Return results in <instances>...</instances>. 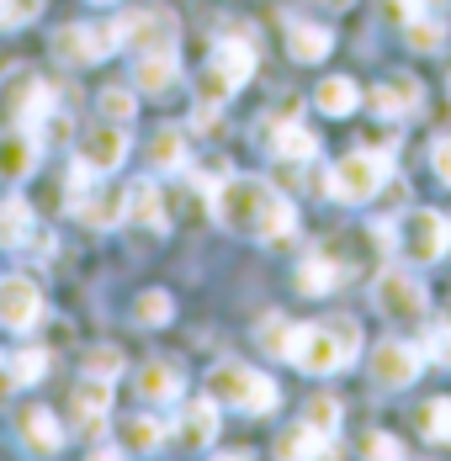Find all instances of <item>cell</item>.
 <instances>
[{
    "mask_svg": "<svg viewBox=\"0 0 451 461\" xmlns=\"http://www.w3.org/2000/svg\"><path fill=\"white\" fill-rule=\"evenodd\" d=\"M329 48H335V32L324 22H287V53L298 64H318Z\"/></svg>",
    "mask_w": 451,
    "mask_h": 461,
    "instance_id": "cell-20",
    "label": "cell"
},
{
    "mask_svg": "<svg viewBox=\"0 0 451 461\" xmlns=\"http://www.w3.org/2000/svg\"><path fill=\"white\" fill-rule=\"evenodd\" d=\"M11 387H16V376H11V361H0V403L11 398Z\"/></svg>",
    "mask_w": 451,
    "mask_h": 461,
    "instance_id": "cell-44",
    "label": "cell"
},
{
    "mask_svg": "<svg viewBox=\"0 0 451 461\" xmlns=\"http://www.w3.org/2000/svg\"><path fill=\"white\" fill-rule=\"evenodd\" d=\"M255 334H261V350H266V356H287V339H292V323L281 319V313H266Z\"/></svg>",
    "mask_w": 451,
    "mask_h": 461,
    "instance_id": "cell-36",
    "label": "cell"
},
{
    "mask_svg": "<svg viewBox=\"0 0 451 461\" xmlns=\"http://www.w3.org/2000/svg\"><path fill=\"white\" fill-rule=\"evenodd\" d=\"M303 424H314V429H324V435H335V429H340V403H335L329 393L308 398V409H303Z\"/></svg>",
    "mask_w": 451,
    "mask_h": 461,
    "instance_id": "cell-37",
    "label": "cell"
},
{
    "mask_svg": "<svg viewBox=\"0 0 451 461\" xmlns=\"http://www.w3.org/2000/svg\"><path fill=\"white\" fill-rule=\"evenodd\" d=\"M38 11H43V0H0V27H27V22H38Z\"/></svg>",
    "mask_w": 451,
    "mask_h": 461,
    "instance_id": "cell-41",
    "label": "cell"
},
{
    "mask_svg": "<svg viewBox=\"0 0 451 461\" xmlns=\"http://www.w3.org/2000/svg\"><path fill=\"white\" fill-rule=\"evenodd\" d=\"M340 286V260L335 255H308L303 266H298V292L303 297H324V292H335Z\"/></svg>",
    "mask_w": 451,
    "mask_h": 461,
    "instance_id": "cell-25",
    "label": "cell"
},
{
    "mask_svg": "<svg viewBox=\"0 0 451 461\" xmlns=\"http://www.w3.org/2000/svg\"><path fill=\"white\" fill-rule=\"evenodd\" d=\"M123 451H133V456H149V451H160V440H165V424L160 419H149V414H138L123 424Z\"/></svg>",
    "mask_w": 451,
    "mask_h": 461,
    "instance_id": "cell-30",
    "label": "cell"
},
{
    "mask_svg": "<svg viewBox=\"0 0 451 461\" xmlns=\"http://www.w3.org/2000/svg\"><path fill=\"white\" fill-rule=\"evenodd\" d=\"M176 75H180L176 53H138V64H133L138 91H149V95H165L176 86Z\"/></svg>",
    "mask_w": 451,
    "mask_h": 461,
    "instance_id": "cell-23",
    "label": "cell"
},
{
    "mask_svg": "<svg viewBox=\"0 0 451 461\" xmlns=\"http://www.w3.org/2000/svg\"><path fill=\"white\" fill-rule=\"evenodd\" d=\"M324 5H329V11H345V5H351V0H324Z\"/></svg>",
    "mask_w": 451,
    "mask_h": 461,
    "instance_id": "cell-45",
    "label": "cell"
},
{
    "mask_svg": "<svg viewBox=\"0 0 451 461\" xmlns=\"http://www.w3.org/2000/svg\"><path fill=\"white\" fill-rule=\"evenodd\" d=\"M399 249H404V260H414V266H430V260H441L451 249V223L441 212L419 207V212H409L404 223H399Z\"/></svg>",
    "mask_w": 451,
    "mask_h": 461,
    "instance_id": "cell-7",
    "label": "cell"
},
{
    "mask_svg": "<svg viewBox=\"0 0 451 461\" xmlns=\"http://www.w3.org/2000/svg\"><path fill=\"white\" fill-rule=\"evenodd\" d=\"M366 456H382V461H393V456H404V446L393 440V435H366V446H361Z\"/></svg>",
    "mask_w": 451,
    "mask_h": 461,
    "instance_id": "cell-43",
    "label": "cell"
},
{
    "mask_svg": "<svg viewBox=\"0 0 451 461\" xmlns=\"http://www.w3.org/2000/svg\"><path fill=\"white\" fill-rule=\"evenodd\" d=\"M123 159H128V133H123V122H106V128H96V133L80 139V165H86L90 176H112Z\"/></svg>",
    "mask_w": 451,
    "mask_h": 461,
    "instance_id": "cell-10",
    "label": "cell"
},
{
    "mask_svg": "<svg viewBox=\"0 0 451 461\" xmlns=\"http://www.w3.org/2000/svg\"><path fill=\"white\" fill-rule=\"evenodd\" d=\"M425 361H436V366H446L451 371V313L430 334H425Z\"/></svg>",
    "mask_w": 451,
    "mask_h": 461,
    "instance_id": "cell-40",
    "label": "cell"
},
{
    "mask_svg": "<svg viewBox=\"0 0 451 461\" xmlns=\"http://www.w3.org/2000/svg\"><path fill=\"white\" fill-rule=\"evenodd\" d=\"M96 106H101V117H106V122H133L138 95L128 91V86H106V91L96 95Z\"/></svg>",
    "mask_w": 451,
    "mask_h": 461,
    "instance_id": "cell-34",
    "label": "cell"
},
{
    "mask_svg": "<svg viewBox=\"0 0 451 461\" xmlns=\"http://www.w3.org/2000/svg\"><path fill=\"white\" fill-rule=\"evenodd\" d=\"M276 451H281V456H335V440H329L324 429H314V424H303V429H292Z\"/></svg>",
    "mask_w": 451,
    "mask_h": 461,
    "instance_id": "cell-31",
    "label": "cell"
},
{
    "mask_svg": "<svg viewBox=\"0 0 451 461\" xmlns=\"http://www.w3.org/2000/svg\"><path fill=\"white\" fill-rule=\"evenodd\" d=\"M361 356V323L351 313H329L314 323H292L287 339V361L303 376H335Z\"/></svg>",
    "mask_w": 451,
    "mask_h": 461,
    "instance_id": "cell-2",
    "label": "cell"
},
{
    "mask_svg": "<svg viewBox=\"0 0 451 461\" xmlns=\"http://www.w3.org/2000/svg\"><path fill=\"white\" fill-rule=\"evenodd\" d=\"M228 95H234V86L218 75V64H207V69L197 75V101H202V106H224Z\"/></svg>",
    "mask_w": 451,
    "mask_h": 461,
    "instance_id": "cell-38",
    "label": "cell"
},
{
    "mask_svg": "<svg viewBox=\"0 0 451 461\" xmlns=\"http://www.w3.org/2000/svg\"><path fill=\"white\" fill-rule=\"evenodd\" d=\"M218 223L234 233H250L261 244H287L298 233V207L292 196H281L276 185H266L261 176H224L218 191L207 196Z\"/></svg>",
    "mask_w": 451,
    "mask_h": 461,
    "instance_id": "cell-1",
    "label": "cell"
},
{
    "mask_svg": "<svg viewBox=\"0 0 451 461\" xmlns=\"http://www.w3.org/2000/svg\"><path fill=\"white\" fill-rule=\"evenodd\" d=\"M138 393L149 403H176L180 393H186V376H180L176 361H143L138 366Z\"/></svg>",
    "mask_w": 451,
    "mask_h": 461,
    "instance_id": "cell-16",
    "label": "cell"
},
{
    "mask_svg": "<svg viewBox=\"0 0 451 461\" xmlns=\"http://www.w3.org/2000/svg\"><path fill=\"white\" fill-rule=\"evenodd\" d=\"M372 382L382 387V393H399V387H414V376L425 371V345H409V339H382L377 350H372Z\"/></svg>",
    "mask_w": 451,
    "mask_h": 461,
    "instance_id": "cell-8",
    "label": "cell"
},
{
    "mask_svg": "<svg viewBox=\"0 0 451 461\" xmlns=\"http://www.w3.org/2000/svg\"><path fill=\"white\" fill-rule=\"evenodd\" d=\"M106 409H112V382H101V376H86V382H80V393L69 398V424H75L80 435H101V424H106Z\"/></svg>",
    "mask_w": 451,
    "mask_h": 461,
    "instance_id": "cell-13",
    "label": "cell"
},
{
    "mask_svg": "<svg viewBox=\"0 0 451 461\" xmlns=\"http://www.w3.org/2000/svg\"><path fill=\"white\" fill-rule=\"evenodd\" d=\"M176 435L186 446H213V435H218V398H191L176 419Z\"/></svg>",
    "mask_w": 451,
    "mask_h": 461,
    "instance_id": "cell-17",
    "label": "cell"
},
{
    "mask_svg": "<svg viewBox=\"0 0 451 461\" xmlns=\"http://www.w3.org/2000/svg\"><path fill=\"white\" fill-rule=\"evenodd\" d=\"M276 159H287V165H308L318 159V139L303 128V122H281V128H271V143H266Z\"/></svg>",
    "mask_w": 451,
    "mask_h": 461,
    "instance_id": "cell-22",
    "label": "cell"
},
{
    "mask_svg": "<svg viewBox=\"0 0 451 461\" xmlns=\"http://www.w3.org/2000/svg\"><path fill=\"white\" fill-rule=\"evenodd\" d=\"M388 165H393V143H377V149H356V154H345L329 176H324V191L335 196V202H372L382 181H388Z\"/></svg>",
    "mask_w": 451,
    "mask_h": 461,
    "instance_id": "cell-4",
    "label": "cell"
},
{
    "mask_svg": "<svg viewBox=\"0 0 451 461\" xmlns=\"http://www.w3.org/2000/svg\"><path fill=\"white\" fill-rule=\"evenodd\" d=\"M48 117H53V91H48L43 80H27V86H22V101H16V122L38 133Z\"/></svg>",
    "mask_w": 451,
    "mask_h": 461,
    "instance_id": "cell-29",
    "label": "cell"
},
{
    "mask_svg": "<svg viewBox=\"0 0 451 461\" xmlns=\"http://www.w3.org/2000/svg\"><path fill=\"white\" fill-rule=\"evenodd\" d=\"M404 38H409V53H441L446 48V22L430 16V11H419V16L404 22Z\"/></svg>",
    "mask_w": 451,
    "mask_h": 461,
    "instance_id": "cell-28",
    "label": "cell"
},
{
    "mask_svg": "<svg viewBox=\"0 0 451 461\" xmlns=\"http://www.w3.org/2000/svg\"><path fill=\"white\" fill-rule=\"evenodd\" d=\"M128 223L154 229V233L170 229V218H165V196H160V185L154 181H133L128 185Z\"/></svg>",
    "mask_w": 451,
    "mask_h": 461,
    "instance_id": "cell-18",
    "label": "cell"
},
{
    "mask_svg": "<svg viewBox=\"0 0 451 461\" xmlns=\"http://www.w3.org/2000/svg\"><path fill=\"white\" fill-rule=\"evenodd\" d=\"M419 429L430 446H451V398H430L425 414H419Z\"/></svg>",
    "mask_w": 451,
    "mask_h": 461,
    "instance_id": "cell-33",
    "label": "cell"
},
{
    "mask_svg": "<svg viewBox=\"0 0 451 461\" xmlns=\"http://www.w3.org/2000/svg\"><path fill=\"white\" fill-rule=\"evenodd\" d=\"M106 38H112V53L117 48H133V53H176L180 27L165 5H149V11H123L106 27Z\"/></svg>",
    "mask_w": 451,
    "mask_h": 461,
    "instance_id": "cell-5",
    "label": "cell"
},
{
    "mask_svg": "<svg viewBox=\"0 0 451 461\" xmlns=\"http://www.w3.org/2000/svg\"><path fill=\"white\" fill-rule=\"evenodd\" d=\"M43 371H48L43 345H22V350L11 356V376H16V382H43Z\"/></svg>",
    "mask_w": 451,
    "mask_h": 461,
    "instance_id": "cell-35",
    "label": "cell"
},
{
    "mask_svg": "<svg viewBox=\"0 0 451 461\" xmlns=\"http://www.w3.org/2000/svg\"><path fill=\"white\" fill-rule=\"evenodd\" d=\"M213 64H218V75H224L228 86L239 91V86L255 80V43H250V38H224L218 53H213Z\"/></svg>",
    "mask_w": 451,
    "mask_h": 461,
    "instance_id": "cell-19",
    "label": "cell"
},
{
    "mask_svg": "<svg viewBox=\"0 0 451 461\" xmlns=\"http://www.w3.org/2000/svg\"><path fill=\"white\" fill-rule=\"evenodd\" d=\"M90 5H112V0H90Z\"/></svg>",
    "mask_w": 451,
    "mask_h": 461,
    "instance_id": "cell-46",
    "label": "cell"
},
{
    "mask_svg": "<svg viewBox=\"0 0 451 461\" xmlns=\"http://www.w3.org/2000/svg\"><path fill=\"white\" fill-rule=\"evenodd\" d=\"M53 53L69 59V64H101V59L112 53V38H106V27L75 22V27H59V32H53Z\"/></svg>",
    "mask_w": 451,
    "mask_h": 461,
    "instance_id": "cell-11",
    "label": "cell"
},
{
    "mask_svg": "<svg viewBox=\"0 0 451 461\" xmlns=\"http://www.w3.org/2000/svg\"><path fill=\"white\" fill-rule=\"evenodd\" d=\"M419 95H425V91H419V80L393 75V80L372 86L361 101H366V112H377V117H414V112H419Z\"/></svg>",
    "mask_w": 451,
    "mask_h": 461,
    "instance_id": "cell-14",
    "label": "cell"
},
{
    "mask_svg": "<svg viewBox=\"0 0 451 461\" xmlns=\"http://www.w3.org/2000/svg\"><path fill=\"white\" fill-rule=\"evenodd\" d=\"M75 212H80V223H90V229H117V223H128V191H96V196H80Z\"/></svg>",
    "mask_w": 451,
    "mask_h": 461,
    "instance_id": "cell-21",
    "label": "cell"
},
{
    "mask_svg": "<svg viewBox=\"0 0 451 461\" xmlns=\"http://www.w3.org/2000/svg\"><path fill=\"white\" fill-rule=\"evenodd\" d=\"M16 429H22V446L38 451V456H53V451L64 446V424H59V414L43 409V403H27V409L16 414Z\"/></svg>",
    "mask_w": 451,
    "mask_h": 461,
    "instance_id": "cell-15",
    "label": "cell"
},
{
    "mask_svg": "<svg viewBox=\"0 0 451 461\" xmlns=\"http://www.w3.org/2000/svg\"><path fill=\"white\" fill-rule=\"evenodd\" d=\"M314 106L324 112V117H351V112L361 106V86L345 80V75H329V80L314 91Z\"/></svg>",
    "mask_w": 451,
    "mask_h": 461,
    "instance_id": "cell-24",
    "label": "cell"
},
{
    "mask_svg": "<svg viewBox=\"0 0 451 461\" xmlns=\"http://www.w3.org/2000/svg\"><path fill=\"white\" fill-rule=\"evenodd\" d=\"M38 319H43V292H38V281H27V276L0 281V323L16 329V334H27V329H38Z\"/></svg>",
    "mask_w": 451,
    "mask_h": 461,
    "instance_id": "cell-9",
    "label": "cell"
},
{
    "mask_svg": "<svg viewBox=\"0 0 451 461\" xmlns=\"http://www.w3.org/2000/svg\"><path fill=\"white\" fill-rule=\"evenodd\" d=\"M38 159H43V143H38L32 128L0 133V181H27L38 170Z\"/></svg>",
    "mask_w": 451,
    "mask_h": 461,
    "instance_id": "cell-12",
    "label": "cell"
},
{
    "mask_svg": "<svg viewBox=\"0 0 451 461\" xmlns=\"http://www.w3.org/2000/svg\"><path fill=\"white\" fill-rule=\"evenodd\" d=\"M27 239H32V207L22 196H5L0 202V244L5 249H22Z\"/></svg>",
    "mask_w": 451,
    "mask_h": 461,
    "instance_id": "cell-26",
    "label": "cell"
},
{
    "mask_svg": "<svg viewBox=\"0 0 451 461\" xmlns=\"http://www.w3.org/2000/svg\"><path fill=\"white\" fill-rule=\"evenodd\" d=\"M372 303H377V313H382V319L414 323V319H425L430 292H425V281L414 276V271L393 266V271H382V276H377V286H372Z\"/></svg>",
    "mask_w": 451,
    "mask_h": 461,
    "instance_id": "cell-6",
    "label": "cell"
},
{
    "mask_svg": "<svg viewBox=\"0 0 451 461\" xmlns=\"http://www.w3.org/2000/svg\"><path fill=\"white\" fill-rule=\"evenodd\" d=\"M133 319L143 323V329H165V323L176 319V303H170V292H138Z\"/></svg>",
    "mask_w": 451,
    "mask_h": 461,
    "instance_id": "cell-32",
    "label": "cell"
},
{
    "mask_svg": "<svg viewBox=\"0 0 451 461\" xmlns=\"http://www.w3.org/2000/svg\"><path fill=\"white\" fill-rule=\"evenodd\" d=\"M149 165H154L160 176H176V170H186V133H180V128H160V133H154V143H149Z\"/></svg>",
    "mask_w": 451,
    "mask_h": 461,
    "instance_id": "cell-27",
    "label": "cell"
},
{
    "mask_svg": "<svg viewBox=\"0 0 451 461\" xmlns=\"http://www.w3.org/2000/svg\"><path fill=\"white\" fill-rule=\"evenodd\" d=\"M430 170H436L441 185H451V133H441V139L430 143Z\"/></svg>",
    "mask_w": 451,
    "mask_h": 461,
    "instance_id": "cell-42",
    "label": "cell"
},
{
    "mask_svg": "<svg viewBox=\"0 0 451 461\" xmlns=\"http://www.w3.org/2000/svg\"><path fill=\"white\" fill-rule=\"evenodd\" d=\"M86 376H101V382H117L123 376V356L112 350V345H96L86 356Z\"/></svg>",
    "mask_w": 451,
    "mask_h": 461,
    "instance_id": "cell-39",
    "label": "cell"
},
{
    "mask_svg": "<svg viewBox=\"0 0 451 461\" xmlns=\"http://www.w3.org/2000/svg\"><path fill=\"white\" fill-rule=\"evenodd\" d=\"M202 387H207V398H218L224 409H239V414H271L276 398H281L266 371L244 366V361H218Z\"/></svg>",
    "mask_w": 451,
    "mask_h": 461,
    "instance_id": "cell-3",
    "label": "cell"
}]
</instances>
